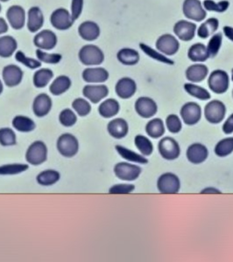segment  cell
Instances as JSON below:
<instances>
[{
    "label": "cell",
    "mask_w": 233,
    "mask_h": 262,
    "mask_svg": "<svg viewBox=\"0 0 233 262\" xmlns=\"http://www.w3.org/2000/svg\"><path fill=\"white\" fill-rule=\"evenodd\" d=\"M78 58L83 65L99 66L105 61V54L98 46L89 44L79 50Z\"/></svg>",
    "instance_id": "6da1fadb"
},
{
    "label": "cell",
    "mask_w": 233,
    "mask_h": 262,
    "mask_svg": "<svg viewBox=\"0 0 233 262\" xmlns=\"http://www.w3.org/2000/svg\"><path fill=\"white\" fill-rule=\"evenodd\" d=\"M209 90L217 95H222L227 91L230 86V77L226 72L217 69L209 75L208 79Z\"/></svg>",
    "instance_id": "7a4b0ae2"
},
{
    "label": "cell",
    "mask_w": 233,
    "mask_h": 262,
    "mask_svg": "<svg viewBox=\"0 0 233 262\" xmlns=\"http://www.w3.org/2000/svg\"><path fill=\"white\" fill-rule=\"evenodd\" d=\"M56 147L61 155L65 158H73L79 150V143L74 135L65 133L58 138Z\"/></svg>",
    "instance_id": "3957f363"
},
{
    "label": "cell",
    "mask_w": 233,
    "mask_h": 262,
    "mask_svg": "<svg viewBox=\"0 0 233 262\" xmlns=\"http://www.w3.org/2000/svg\"><path fill=\"white\" fill-rule=\"evenodd\" d=\"M226 115V106L219 100H212L204 107L205 119L211 124H218L223 122Z\"/></svg>",
    "instance_id": "277c9868"
},
{
    "label": "cell",
    "mask_w": 233,
    "mask_h": 262,
    "mask_svg": "<svg viewBox=\"0 0 233 262\" xmlns=\"http://www.w3.org/2000/svg\"><path fill=\"white\" fill-rule=\"evenodd\" d=\"M48 148L42 141L33 142L26 153V160L32 165H40L47 161Z\"/></svg>",
    "instance_id": "5b68a950"
},
{
    "label": "cell",
    "mask_w": 233,
    "mask_h": 262,
    "mask_svg": "<svg viewBox=\"0 0 233 262\" xmlns=\"http://www.w3.org/2000/svg\"><path fill=\"white\" fill-rule=\"evenodd\" d=\"M157 189L162 194L178 193L181 189V182L173 173L167 172L159 177Z\"/></svg>",
    "instance_id": "8992f818"
},
{
    "label": "cell",
    "mask_w": 233,
    "mask_h": 262,
    "mask_svg": "<svg viewBox=\"0 0 233 262\" xmlns=\"http://www.w3.org/2000/svg\"><path fill=\"white\" fill-rule=\"evenodd\" d=\"M183 12L186 18L197 22L204 20L207 16V11L200 0H184Z\"/></svg>",
    "instance_id": "52a82bcc"
},
{
    "label": "cell",
    "mask_w": 233,
    "mask_h": 262,
    "mask_svg": "<svg viewBox=\"0 0 233 262\" xmlns=\"http://www.w3.org/2000/svg\"><path fill=\"white\" fill-rule=\"evenodd\" d=\"M159 152L162 158L167 161H173L179 158L181 148L179 143L172 137H164L159 142Z\"/></svg>",
    "instance_id": "ba28073f"
},
{
    "label": "cell",
    "mask_w": 233,
    "mask_h": 262,
    "mask_svg": "<svg viewBox=\"0 0 233 262\" xmlns=\"http://www.w3.org/2000/svg\"><path fill=\"white\" fill-rule=\"evenodd\" d=\"M142 170L135 164L121 162L114 167V173L118 179L123 181L132 182L139 179Z\"/></svg>",
    "instance_id": "9c48e42d"
},
{
    "label": "cell",
    "mask_w": 233,
    "mask_h": 262,
    "mask_svg": "<svg viewBox=\"0 0 233 262\" xmlns=\"http://www.w3.org/2000/svg\"><path fill=\"white\" fill-rule=\"evenodd\" d=\"M75 21L72 18L71 13L69 10L60 7L54 10L50 16V23L52 27L59 31L69 30L71 28Z\"/></svg>",
    "instance_id": "30bf717a"
},
{
    "label": "cell",
    "mask_w": 233,
    "mask_h": 262,
    "mask_svg": "<svg viewBox=\"0 0 233 262\" xmlns=\"http://www.w3.org/2000/svg\"><path fill=\"white\" fill-rule=\"evenodd\" d=\"M156 49L166 56H173L178 53L180 42L176 36L172 34H163L159 37L156 43Z\"/></svg>",
    "instance_id": "8fae6325"
},
{
    "label": "cell",
    "mask_w": 233,
    "mask_h": 262,
    "mask_svg": "<svg viewBox=\"0 0 233 262\" xmlns=\"http://www.w3.org/2000/svg\"><path fill=\"white\" fill-rule=\"evenodd\" d=\"M180 115L186 125L194 126L200 122L202 108L197 102L189 101L181 107Z\"/></svg>",
    "instance_id": "7c38bea8"
},
{
    "label": "cell",
    "mask_w": 233,
    "mask_h": 262,
    "mask_svg": "<svg viewBox=\"0 0 233 262\" xmlns=\"http://www.w3.org/2000/svg\"><path fill=\"white\" fill-rule=\"evenodd\" d=\"M6 19L12 29L21 30L27 22L26 10L22 6L14 5L6 11Z\"/></svg>",
    "instance_id": "4fadbf2b"
},
{
    "label": "cell",
    "mask_w": 233,
    "mask_h": 262,
    "mask_svg": "<svg viewBox=\"0 0 233 262\" xmlns=\"http://www.w3.org/2000/svg\"><path fill=\"white\" fill-rule=\"evenodd\" d=\"M134 108L136 113L145 119L152 118L158 112V105L150 97L138 98L135 101Z\"/></svg>",
    "instance_id": "5bb4252c"
},
{
    "label": "cell",
    "mask_w": 233,
    "mask_h": 262,
    "mask_svg": "<svg viewBox=\"0 0 233 262\" xmlns=\"http://www.w3.org/2000/svg\"><path fill=\"white\" fill-rule=\"evenodd\" d=\"M198 30L197 25L191 21L179 20L173 26V33L182 41H190Z\"/></svg>",
    "instance_id": "9a60e30c"
},
{
    "label": "cell",
    "mask_w": 233,
    "mask_h": 262,
    "mask_svg": "<svg viewBox=\"0 0 233 262\" xmlns=\"http://www.w3.org/2000/svg\"><path fill=\"white\" fill-rule=\"evenodd\" d=\"M58 39L53 31L45 29L37 33L33 38V45L38 49L49 51L54 49L57 45Z\"/></svg>",
    "instance_id": "2e32d148"
},
{
    "label": "cell",
    "mask_w": 233,
    "mask_h": 262,
    "mask_svg": "<svg viewBox=\"0 0 233 262\" xmlns=\"http://www.w3.org/2000/svg\"><path fill=\"white\" fill-rule=\"evenodd\" d=\"M24 73L22 69L17 65H7L5 67L2 71L4 83L9 88L17 86L21 83L23 80Z\"/></svg>",
    "instance_id": "e0dca14e"
},
{
    "label": "cell",
    "mask_w": 233,
    "mask_h": 262,
    "mask_svg": "<svg viewBox=\"0 0 233 262\" xmlns=\"http://www.w3.org/2000/svg\"><path fill=\"white\" fill-rule=\"evenodd\" d=\"M137 91V84L132 78L123 77L120 79L115 86V92L120 98H132Z\"/></svg>",
    "instance_id": "ac0fdd59"
},
{
    "label": "cell",
    "mask_w": 233,
    "mask_h": 262,
    "mask_svg": "<svg viewBox=\"0 0 233 262\" xmlns=\"http://www.w3.org/2000/svg\"><path fill=\"white\" fill-rule=\"evenodd\" d=\"M83 95L85 98L88 99L90 102L94 104L99 103L100 101L107 97L109 95V89L107 86L100 85H86L83 89Z\"/></svg>",
    "instance_id": "d6986e66"
},
{
    "label": "cell",
    "mask_w": 233,
    "mask_h": 262,
    "mask_svg": "<svg viewBox=\"0 0 233 262\" xmlns=\"http://www.w3.org/2000/svg\"><path fill=\"white\" fill-rule=\"evenodd\" d=\"M186 156L188 162L191 164H203V162L206 161L207 158L209 157V150L207 147L202 143H193L188 146L186 151Z\"/></svg>",
    "instance_id": "ffe728a7"
},
{
    "label": "cell",
    "mask_w": 233,
    "mask_h": 262,
    "mask_svg": "<svg viewBox=\"0 0 233 262\" xmlns=\"http://www.w3.org/2000/svg\"><path fill=\"white\" fill-rule=\"evenodd\" d=\"M44 15L38 6H33L27 12V27L30 33H37L44 26Z\"/></svg>",
    "instance_id": "44dd1931"
},
{
    "label": "cell",
    "mask_w": 233,
    "mask_h": 262,
    "mask_svg": "<svg viewBox=\"0 0 233 262\" xmlns=\"http://www.w3.org/2000/svg\"><path fill=\"white\" fill-rule=\"evenodd\" d=\"M109 76V72L104 68H87L82 74L83 80L90 84L105 83Z\"/></svg>",
    "instance_id": "7402d4cb"
},
{
    "label": "cell",
    "mask_w": 233,
    "mask_h": 262,
    "mask_svg": "<svg viewBox=\"0 0 233 262\" xmlns=\"http://www.w3.org/2000/svg\"><path fill=\"white\" fill-rule=\"evenodd\" d=\"M100 33V27L94 21H84L78 27V34L85 41L91 42L96 40L99 39Z\"/></svg>",
    "instance_id": "603a6c76"
},
{
    "label": "cell",
    "mask_w": 233,
    "mask_h": 262,
    "mask_svg": "<svg viewBox=\"0 0 233 262\" xmlns=\"http://www.w3.org/2000/svg\"><path fill=\"white\" fill-rule=\"evenodd\" d=\"M209 74V69L204 64H193L186 70V79L191 83H199L205 80Z\"/></svg>",
    "instance_id": "cb8c5ba5"
},
{
    "label": "cell",
    "mask_w": 233,
    "mask_h": 262,
    "mask_svg": "<svg viewBox=\"0 0 233 262\" xmlns=\"http://www.w3.org/2000/svg\"><path fill=\"white\" fill-rule=\"evenodd\" d=\"M52 100L47 94H40L36 96L33 103V114L37 117H44L48 115L52 108Z\"/></svg>",
    "instance_id": "d4e9b609"
},
{
    "label": "cell",
    "mask_w": 233,
    "mask_h": 262,
    "mask_svg": "<svg viewBox=\"0 0 233 262\" xmlns=\"http://www.w3.org/2000/svg\"><path fill=\"white\" fill-rule=\"evenodd\" d=\"M107 131L109 135L115 139H122L128 134V123L123 118L111 120L108 123Z\"/></svg>",
    "instance_id": "484cf974"
},
{
    "label": "cell",
    "mask_w": 233,
    "mask_h": 262,
    "mask_svg": "<svg viewBox=\"0 0 233 262\" xmlns=\"http://www.w3.org/2000/svg\"><path fill=\"white\" fill-rule=\"evenodd\" d=\"M18 49V42L12 36H0V57L10 58Z\"/></svg>",
    "instance_id": "4316f807"
},
{
    "label": "cell",
    "mask_w": 233,
    "mask_h": 262,
    "mask_svg": "<svg viewBox=\"0 0 233 262\" xmlns=\"http://www.w3.org/2000/svg\"><path fill=\"white\" fill-rule=\"evenodd\" d=\"M188 58L192 62H205L209 59L206 46L203 43H196L188 48Z\"/></svg>",
    "instance_id": "83f0119b"
},
{
    "label": "cell",
    "mask_w": 233,
    "mask_h": 262,
    "mask_svg": "<svg viewBox=\"0 0 233 262\" xmlns=\"http://www.w3.org/2000/svg\"><path fill=\"white\" fill-rule=\"evenodd\" d=\"M120 111V102L113 98L107 99L99 105V113L102 117L109 119L116 116Z\"/></svg>",
    "instance_id": "f1b7e54d"
},
{
    "label": "cell",
    "mask_w": 233,
    "mask_h": 262,
    "mask_svg": "<svg viewBox=\"0 0 233 262\" xmlns=\"http://www.w3.org/2000/svg\"><path fill=\"white\" fill-rule=\"evenodd\" d=\"M116 59L123 65L134 66L139 63L141 56L133 48H124L118 52Z\"/></svg>",
    "instance_id": "f546056e"
},
{
    "label": "cell",
    "mask_w": 233,
    "mask_h": 262,
    "mask_svg": "<svg viewBox=\"0 0 233 262\" xmlns=\"http://www.w3.org/2000/svg\"><path fill=\"white\" fill-rule=\"evenodd\" d=\"M71 80L67 75H60L54 79L49 86V91L53 96H58L66 93L70 89Z\"/></svg>",
    "instance_id": "4dcf8cb0"
},
{
    "label": "cell",
    "mask_w": 233,
    "mask_h": 262,
    "mask_svg": "<svg viewBox=\"0 0 233 262\" xmlns=\"http://www.w3.org/2000/svg\"><path fill=\"white\" fill-rule=\"evenodd\" d=\"M219 27V21L217 18H209L203 22L198 27L197 33L201 39H207L215 34Z\"/></svg>",
    "instance_id": "1f68e13d"
},
{
    "label": "cell",
    "mask_w": 233,
    "mask_h": 262,
    "mask_svg": "<svg viewBox=\"0 0 233 262\" xmlns=\"http://www.w3.org/2000/svg\"><path fill=\"white\" fill-rule=\"evenodd\" d=\"M116 152L121 158L125 160L136 164H148V159L141 154H138L136 152L132 151L131 149H127L122 145H116L115 147Z\"/></svg>",
    "instance_id": "d6a6232c"
},
{
    "label": "cell",
    "mask_w": 233,
    "mask_h": 262,
    "mask_svg": "<svg viewBox=\"0 0 233 262\" xmlns=\"http://www.w3.org/2000/svg\"><path fill=\"white\" fill-rule=\"evenodd\" d=\"M54 77V72L49 69H40L34 73L33 82L37 89H43L48 86Z\"/></svg>",
    "instance_id": "836d02e7"
},
{
    "label": "cell",
    "mask_w": 233,
    "mask_h": 262,
    "mask_svg": "<svg viewBox=\"0 0 233 262\" xmlns=\"http://www.w3.org/2000/svg\"><path fill=\"white\" fill-rule=\"evenodd\" d=\"M146 132L151 138L158 139L165 134L164 122L161 118H153L147 122Z\"/></svg>",
    "instance_id": "e575fe53"
},
{
    "label": "cell",
    "mask_w": 233,
    "mask_h": 262,
    "mask_svg": "<svg viewBox=\"0 0 233 262\" xmlns=\"http://www.w3.org/2000/svg\"><path fill=\"white\" fill-rule=\"evenodd\" d=\"M12 126L21 133H29L36 128L35 122L29 117L24 116H15L12 120Z\"/></svg>",
    "instance_id": "d590c367"
},
{
    "label": "cell",
    "mask_w": 233,
    "mask_h": 262,
    "mask_svg": "<svg viewBox=\"0 0 233 262\" xmlns=\"http://www.w3.org/2000/svg\"><path fill=\"white\" fill-rule=\"evenodd\" d=\"M61 179L60 173L55 170H46L40 173L36 178L39 185L42 186H50L56 184Z\"/></svg>",
    "instance_id": "8d00e7d4"
},
{
    "label": "cell",
    "mask_w": 233,
    "mask_h": 262,
    "mask_svg": "<svg viewBox=\"0 0 233 262\" xmlns=\"http://www.w3.org/2000/svg\"><path fill=\"white\" fill-rule=\"evenodd\" d=\"M140 48L143 51L147 56L152 58V60H157L159 62L167 64V65H173L174 62L173 60H171L170 58L166 56L165 54H162L161 52H159L157 49H153L149 46L145 44V43H141L140 44Z\"/></svg>",
    "instance_id": "74e56055"
},
{
    "label": "cell",
    "mask_w": 233,
    "mask_h": 262,
    "mask_svg": "<svg viewBox=\"0 0 233 262\" xmlns=\"http://www.w3.org/2000/svg\"><path fill=\"white\" fill-rule=\"evenodd\" d=\"M183 88L189 96H193L200 101H207L211 98L209 91L205 90L203 86H198V85L190 82V83L184 84Z\"/></svg>",
    "instance_id": "f35d334b"
},
{
    "label": "cell",
    "mask_w": 233,
    "mask_h": 262,
    "mask_svg": "<svg viewBox=\"0 0 233 262\" xmlns=\"http://www.w3.org/2000/svg\"><path fill=\"white\" fill-rule=\"evenodd\" d=\"M134 144L136 148L141 152V155L144 157H149L153 152V145L149 140V138L145 137L143 135H137L134 138Z\"/></svg>",
    "instance_id": "ab89813d"
},
{
    "label": "cell",
    "mask_w": 233,
    "mask_h": 262,
    "mask_svg": "<svg viewBox=\"0 0 233 262\" xmlns=\"http://www.w3.org/2000/svg\"><path fill=\"white\" fill-rule=\"evenodd\" d=\"M216 155L219 158H225L233 152V137H228L219 141L215 146Z\"/></svg>",
    "instance_id": "60d3db41"
},
{
    "label": "cell",
    "mask_w": 233,
    "mask_h": 262,
    "mask_svg": "<svg viewBox=\"0 0 233 262\" xmlns=\"http://www.w3.org/2000/svg\"><path fill=\"white\" fill-rule=\"evenodd\" d=\"M29 166L25 164H10L0 166V176H12L28 170Z\"/></svg>",
    "instance_id": "b9f144b4"
},
{
    "label": "cell",
    "mask_w": 233,
    "mask_h": 262,
    "mask_svg": "<svg viewBox=\"0 0 233 262\" xmlns=\"http://www.w3.org/2000/svg\"><path fill=\"white\" fill-rule=\"evenodd\" d=\"M222 42L223 35L221 33H215L211 36V38L208 42V45L206 46L209 58H215L218 55L222 47Z\"/></svg>",
    "instance_id": "7bdbcfd3"
},
{
    "label": "cell",
    "mask_w": 233,
    "mask_h": 262,
    "mask_svg": "<svg viewBox=\"0 0 233 262\" xmlns=\"http://www.w3.org/2000/svg\"><path fill=\"white\" fill-rule=\"evenodd\" d=\"M203 8L209 12H224L227 11L230 2L227 0H222L220 2H215L214 0H204Z\"/></svg>",
    "instance_id": "ee69618b"
},
{
    "label": "cell",
    "mask_w": 233,
    "mask_h": 262,
    "mask_svg": "<svg viewBox=\"0 0 233 262\" xmlns=\"http://www.w3.org/2000/svg\"><path fill=\"white\" fill-rule=\"evenodd\" d=\"M15 59L18 62L27 67L30 69H40L42 67V63L38 59H33L30 57H27L22 51L18 50L16 52Z\"/></svg>",
    "instance_id": "f6af8a7d"
},
{
    "label": "cell",
    "mask_w": 233,
    "mask_h": 262,
    "mask_svg": "<svg viewBox=\"0 0 233 262\" xmlns=\"http://www.w3.org/2000/svg\"><path fill=\"white\" fill-rule=\"evenodd\" d=\"M17 143L14 131L10 128H0V144L4 147L13 146Z\"/></svg>",
    "instance_id": "bcb514c9"
},
{
    "label": "cell",
    "mask_w": 233,
    "mask_h": 262,
    "mask_svg": "<svg viewBox=\"0 0 233 262\" xmlns=\"http://www.w3.org/2000/svg\"><path fill=\"white\" fill-rule=\"evenodd\" d=\"M36 57L42 63L47 64H58L63 60V55L60 54H48L47 52L42 49L36 50Z\"/></svg>",
    "instance_id": "7dc6e473"
},
{
    "label": "cell",
    "mask_w": 233,
    "mask_h": 262,
    "mask_svg": "<svg viewBox=\"0 0 233 262\" xmlns=\"http://www.w3.org/2000/svg\"><path fill=\"white\" fill-rule=\"evenodd\" d=\"M73 110L77 113L78 116H86L91 111V105L90 102L84 98H76L72 102Z\"/></svg>",
    "instance_id": "c3c4849f"
},
{
    "label": "cell",
    "mask_w": 233,
    "mask_h": 262,
    "mask_svg": "<svg viewBox=\"0 0 233 262\" xmlns=\"http://www.w3.org/2000/svg\"><path fill=\"white\" fill-rule=\"evenodd\" d=\"M59 122L62 125L69 128L75 125L77 122V117L75 112H73L71 110L65 108L59 115Z\"/></svg>",
    "instance_id": "681fc988"
},
{
    "label": "cell",
    "mask_w": 233,
    "mask_h": 262,
    "mask_svg": "<svg viewBox=\"0 0 233 262\" xmlns=\"http://www.w3.org/2000/svg\"><path fill=\"white\" fill-rule=\"evenodd\" d=\"M166 126L170 133L178 134L183 128V122L177 115L171 114L166 119Z\"/></svg>",
    "instance_id": "f907efd6"
},
{
    "label": "cell",
    "mask_w": 233,
    "mask_h": 262,
    "mask_svg": "<svg viewBox=\"0 0 233 262\" xmlns=\"http://www.w3.org/2000/svg\"><path fill=\"white\" fill-rule=\"evenodd\" d=\"M135 190V185L132 184H119L111 186L109 192L111 194H128Z\"/></svg>",
    "instance_id": "816d5d0a"
},
{
    "label": "cell",
    "mask_w": 233,
    "mask_h": 262,
    "mask_svg": "<svg viewBox=\"0 0 233 262\" xmlns=\"http://www.w3.org/2000/svg\"><path fill=\"white\" fill-rule=\"evenodd\" d=\"M84 0H72L71 16L73 20H77L80 18L83 10H84Z\"/></svg>",
    "instance_id": "f5cc1de1"
},
{
    "label": "cell",
    "mask_w": 233,
    "mask_h": 262,
    "mask_svg": "<svg viewBox=\"0 0 233 262\" xmlns=\"http://www.w3.org/2000/svg\"><path fill=\"white\" fill-rule=\"evenodd\" d=\"M224 134L230 135L233 133V114L228 117L222 127Z\"/></svg>",
    "instance_id": "db71d44e"
},
{
    "label": "cell",
    "mask_w": 233,
    "mask_h": 262,
    "mask_svg": "<svg viewBox=\"0 0 233 262\" xmlns=\"http://www.w3.org/2000/svg\"><path fill=\"white\" fill-rule=\"evenodd\" d=\"M9 30V26L5 18L0 17V35H3Z\"/></svg>",
    "instance_id": "11a10c76"
},
{
    "label": "cell",
    "mask_w": 233,
    "mask_h": 262,
    "mask_svg": "<svg viewBox=\"0 0 233 262\" xmlns=\"http://www.w3.org/2000/svg\"><path fill=\"white\" fill-rule=\"evenodd\" d=\"M223 32L224 34L227 39H230V41L233 42V27H229V26H225L223 28Z\"/></svg>",
    "instance_id": "9f6ffc18"
},
{
    "label": "cell",
    "mask_w": 233,
    "mask_h": 262,
    "mask_svg": "<svg viewBox=\"0 0 233 262\" xmlns=\"http://www.w3.org/2000/svg\"><path fill=\"white\" fill-rule=\"evenodd\" d=\"M202 193L205 194H219L221 193V191L218 190V189H216V188L213 187H209L205 188V189H203V191H201Z\"/></svg>",
    "instance_id": "6f0895ef"
},
{
    "label": "cell",
    "mask_w": 233,
    "mask_h": 262,
    "mask_svg": "<svg viewBox=\"0 0 233 262\" xmlns=\"http://www.w3.org/2000/svg\"><path fill=\"white\" fill-rule=\"evenodd\" d=\"M4 90V86L3 83H2V81H1V80H0V95L3 93Z\"/></svg>",
    "instance_id": "680465c9"
},
{
    "label": "cell",
    "mask_w": 233,
    "mask_h": 262,
    "mask_svg": "<svg viewBox=\"0 0 233 262\" xmlns=\"http://www.w3.org/2000/svg\"><path fill=\"white\" fill-rule=\"evenodd\" d=\"M231 81H233V69H231Z\"/></svg>",
    "instance_id": "91938a15"
},
{
    "label": "cell",
    "mask_w": 233,
    "mask_h": 262,
    "mask_svg": "<svg viewBox=\"0 0 233 262\" xmlns=\"http://www.w3.org/2000/svg\"><path fill=\"white\" fill-rule=\"evenodd\" d=\"M9 0H0V2H8Z\"/></svg>",
    "instance_id": "94428289"
},
{
    "label": "cell",
    "mask_w": 233,
    "mask_h": 262,
    "mask_svg": "<svg viewBox=\"0 0 233 262\" xmlns=\"http://www.w3.org/2000/svg\"><path fill=\"white\" fill-rule=\"evenodd\" d=\"M2 11V6H1V4H0V12Z\"/></svg>",
    "instance_id": "6125c7cd"
},
{
    "label": "cell",
    "mask_w": 233,
    "mask_h": 262,
    "mask_svg": "<svg viewBox=\"0 0 233 262\" xmlns=\"http://www.w3.org/2000/svg\"><path fill=\"white\" fill-rule=\"evenodd\" d=\"M232 98H233V90H232Z\"/></svg>",
    "instance_id": "be15d7a7"
}]
</instances>
